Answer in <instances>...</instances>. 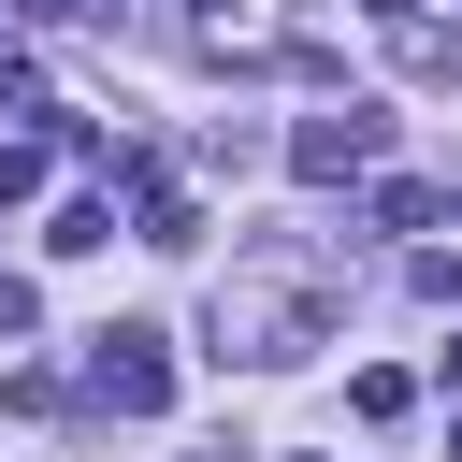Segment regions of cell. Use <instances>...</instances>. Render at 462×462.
Segmentation results:
<instances>
[{
    "instance_id": "obj_1",
    "label": "cell",
    "mask_w": 462,
    "mask_h": 462,
    "mask_svg": "<svg viewBox=\"0 0 462 462\" xmlns=\"http://www.w3.org/2000/svg\"><path fill=\"white\" fill-rule=\"evenodd\" d=\"M202 332H217V361H303V346L332 332V289H318V274H274V260H245V274L202 303Z\"/></svg>"
},
{
    "instance_id": "obj_2",
    "label": "cell",
    "mask_w": 462,
    "mask_h": 462,
    "mask_svg": "<svg viewBox=\"0 0 462 462\" xmlns=\"http://www.w3.org/2000/svg\"><path fill=\"white\" fill-rule=\"evenodd\" d=\"M87 390H101L116 419H159V404H173V361H159V332H144V318L87 332Z\"/></svg>"
},
{
    "instance_id": "obj_3",
    "label": "cell",
    "mask_w": 462,
    "mask_h": 462,
    "mask_svg": "<svg viewBox=\"0 0 462 462\" xmlns=\"http://www.w3.org/2000/svg\"><path fill=\"white\" fill-rule=\"evenodd\" d=\"M375 130H390V116H361V101H346V116H303V130H289V173H303V188H346V173L375 159Z\"/></svg>"
},
{
    "instance_id": "obj_4",
    "label": "cell",
    "mask_w": 462,
    "mask_h": 462,
    "mask_svg": "<svg viewBox=\"0 0 462 462\" xmlns=\"http://www.w3.org/2000/svg\"><path fill=\"white\" fill-rule=\"evenodd\" d=\"M144 245H202V202H188L173 173H144Z\"/></svg>"
},
{
    "instance_id": "obj_5",
    "label": "cell",
    "mask_w": 462,
    "mask_h": 462,
    "mask_svg": "<svg viewBox=\"0 0 462 462\" xmlns=\"http://www.w3.org/2000/svg\"><path fill=\"white\" fill-rule=\"evenodd\" d=\"M58 260H87V245H116V202H58V231H43Z\"/></svg>"
},
{
    "instance_id": "obj_6",
    "label": "cell",
    "mask_w": 462,
    "mask_h": 462,
    "mask_svg": "<svg viewBox=\"0 0 462 462\" xmlns=\"http://www.w3.org/2000/svg\"><path fill=\"white\" fill-rule=\"evenodd\" d=\"M404 404H419V390H404V375H390V361H375V375H346V419H375V433H390V419H404Z\"/></svg>"
},
{
    "instance_id": "obj_7",
    "label": "cell",
    "mask_w": 462,
    "mask_h": 462,
    "mask_svg": "<svg viewBox=\"0 0 462 462\" xmlns=\"http://www.w3.org/2000/svg\"><path fill=\"white\" fill-rule=\"evenodd\" d=\"M404 72H433V87H448V72H462V29H433V14H419V29H404Z\"/></svg>"
},
{
    "instance_id": "obj_8",
    "label": "cell",
    "mask_w": 462,
    "mask_h": 462,
    "mask_svg": "<svg viewBox=\"0 0 462 462\" xmlns=\"http://www.w3.org/2000/svg\"><path fill=\"white\" fill-rule=\"evenodd\" d=\"M43 188V144H0V202H29Z\"/></svg>"
}]
</instances>
